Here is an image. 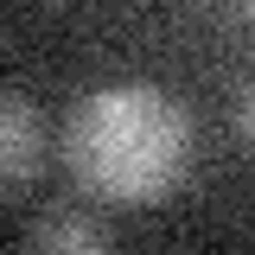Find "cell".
Masks as SVG:
<instances>
[{"label": "cell", "mask_w": 255, "mask_h": 255, "mask_svg": "<svg viewBox=\"0 0 255 255\" xmlns=\"http://www.w3.org/2000/svg\"><path fill=\"white\" fill-rule=\"evenodd\" d=\"M64 166L102 204H159L191 172V109L159 83H102L64 122Z\"/></svg>", "instance_id": "1"}, {"label": "cell", "mask_w": 255, "mask_h": 255, "mask_svg": "<svg viewBox=\"0 0 255 255\" xmlns=\"http://www.w3.org/2000/svg\"><path fill=\"white\" fill-rule=\"evenodd\" d=\"M38 166H45V122H38V109L26 96L0 90V198L32 185Z\"/></svg>", "instance_id": "2"}, {"label": "cell", "mask_w": 255, "mask_h": 255, "mask_svg": "<svg viewBox=\"0 0 255 255\" xmlns=\"http://www.w3.org/2000/svg\"><path fill=\"white\" fill-rule=\"evenodd\" d=\"M26 249H38V255H102L109 249V223L77 211V204H64V211H45L26 230Z\"/></svg>", "instance_id": "3"}]
</instances>
